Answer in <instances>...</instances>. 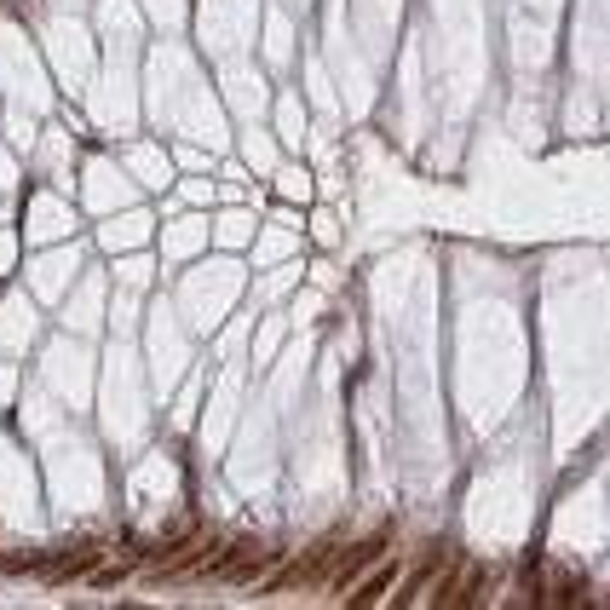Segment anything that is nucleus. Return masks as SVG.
I'll return each instance as SVG.
<instances>
[{"instance_id": "f257e3e1", "label": "nucleus", "mask_w": 610, "mask_h": 610, "mask_svg": "<svg viewBox=\"0 0 610 610\" xmlns=\"http://www.w3.org/2000/svg\"><path fill=\"white\" fill-rule=\"evenodd\" d=\"M386 547H392V530H375V536H363V541H352V547H340V559H334V570H329V587H334V593H352L357 576H363L369 564L386 559Z\"/></svg>"}, {"instance_id": "f03ea898", "label": "nucleus", "mask_w": 610, "mask_h": 610, "mask_svg": "<svg viewBox=\"0 0 610 610\" xmlns=\"http://www.w3.org/2000/svg\"><path fill=\"white\" fill-rule=\"evenodd\" d=\"M352 587H357V593H346V605H380V599H386V593L398 587V564H392V559L369 564V570H363Z\"/></svg>"}, {"instance_id": "7ed1b4c3", "label": "nucleus", "mask_w": 610, "mask_h": 610, "mask_svg": "<svg viewBox=\"0 0 610 610\" xmlns=\"http://www.w3.org/2000/svg\"><path fill=\"white\" fill-rule=\"evenodd\" d=\"M438 564H444V553H438V547H432V553H426V559L415 564V576H409V582H403L398 605H415V599H421V593H426V582H432V576H438Z\"/></svg>"}]
</instances>
